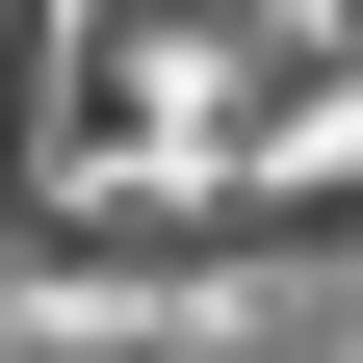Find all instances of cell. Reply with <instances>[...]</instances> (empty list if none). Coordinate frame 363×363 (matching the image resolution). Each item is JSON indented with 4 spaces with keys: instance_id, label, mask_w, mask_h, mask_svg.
<instances>
[{
    "instance_id": "cell-1",
    "label": "cell",
    "mask_w": 363,
    "mask_h": 363,
    "mask_svg": "<svg viewBox=\"0 0 363 363\" xmlns=\"http://www.w3.org/2000/svg\"><path fill=\"white\" fill-rule=\"evenodd\" d=\"M0 156L52 182L78 234L337 208V182H363V0H52Z\"/></svg>"
}]
</instances>
